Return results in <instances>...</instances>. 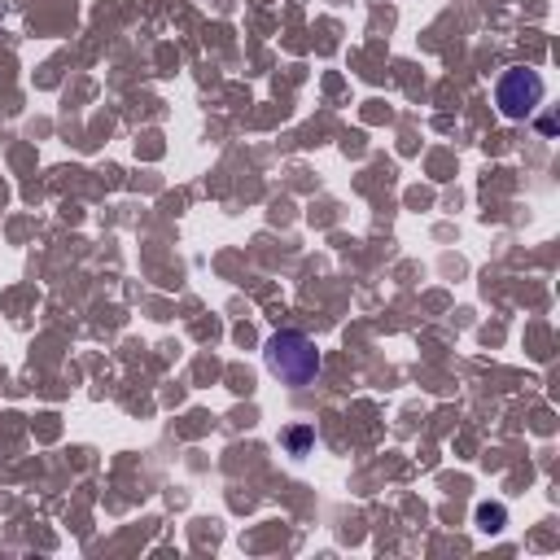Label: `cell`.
<instances>
[{
  "instance_id": "cell-1",
  "label": "cell",
  "mask_w": 560,
  "mask_h": 560,
  "mask_svg": "<svg viewBox=\"0 0 560 560\" xmlns=\"http://www.w3.org/2000/svg\"><path fill=\"white\" fill-rule=\"evenodd\" d=\"M263 363H267L272 377H280L285 386L303 390V386H311L320 377V346L306 337L303 329H280V333L267 337Z\"/></svg>"
},
{
  "instance_id": "cell-2",
  "label": "cell",
  "mask_w": 560,
  "mask_h": 560,
  "mask_svg": "<svg viewBox=\"0 0 560 560\" xmlns=\"http://www.w3.org/2000/svg\"><path fill=\"white\" fill-rule=\"evenodd\" d=\"M543 93H548V84H543V75L530 70V66H508V70L495 79V105H499V114H504L508 123L530 118V114L543 105Z\"/></svg>"
},
{
  "instance_id": "cell-3",
  "label": "cell",
  "mask_w": 560,
  "mask_h": 560,
  "mask_svg": "<svg viewBox=\"0 0 560 560\" xmlns=\"http://www.w3.org/2000/svg\"><path fill=\"white\" fill-rule=\"evenodd\" d=\"M473 521H477L482 534H499V530L508 525V508H504V504H477Z\"/></svg>"
},
{
  "instance_id": "cell-4",
  "label": "cell",
  "mask_w": 560,
  "mask_h": 560,
  "mask_svg": "<svg viewBox=\"0 0 560 560\" xmlns=\"http://www.w3.org/2000/svg\"><path fill=\"white\" fill-rule=\"evenodd\" d=\"M315 442V434L306 429V425H294L289 434H285V447H289V456H306V447Z\"/></svg>"
},
{
  "instance_id": "cell-5",
  "label": "cell",
  "mask_w": 560,
  "mask_h": 560,
  "mask_svg": "<svg viewBox=\"0 0 560 560\" xmlns=\"http://www.w3.org/2000/svg\"><path fill=\"white\" fill-rule=\"evenodd\" d=\"M539 136H556V118H552V114L539 118Z\"/></svg>"
}]
</instances>
